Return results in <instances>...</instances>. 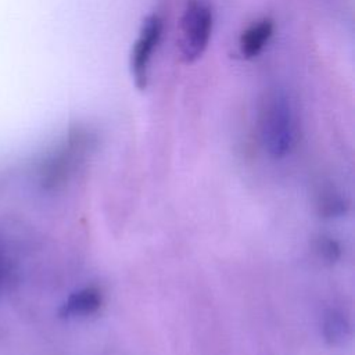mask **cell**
<instances>
[{
	"label": "cell",
	"mask_w": 355,
	"mask_h": 355,
	"mask_svg": "<svg viewBox=\"0 0 355 355\" xmlns=\"http://www.w3.org/2000/svg\"><path fill=\"white\" fill-rule=\"evenodd\" d=\"M259 125L268 153L275 158L284 157L295 140V122L291 103L283 92L266 93L261 104Z\"/></svg>",
	"instance_id": "obj_1"
},
{
	"label": "cell",
	"mask_w": 355,
	"mask_h": 355,
	"mask_svg": "<svg viewBox=\"0 0 355 355\" xmlns=\"http://www.w3.org/2000/svg\"><path fill=\"white\" fill-rule=\"evenodd\" d=\"M212 31V10L205 0H187L180 24V54L193 62L208 46Z\"/></svg>",
	"instance_id": "obj_2"
},
{
	"label": "cell",
	"mask_w": 355,
	"mask_h": 355,
	"mask_svg": "<svg viewBox=\"0 0 355 355\" xmlns=\"http://www.w3.org/2000/svg\"><path fill=\"white\" fill-rule=\"evenodd\" d=\"M90 139L86 132H75L69 136L65 146L54 154L43 166L42 183L47 189H54L62 184L71 172L75 169L76 164L86 153Z\"/></svg>",
	"instance_id": "obj_3"
},
{
	"label": "cell",
	"mask_w": 355,
	"mask_h": 355,
	"mask_svg": "<svg viewBox=\"0 0 355 355\" xmlns=\"http://www.w3.org/2000/svg\"><path fill=\"white\" fill-rule=\"evenodd\" d=\"M162 32V21L158 15H150L143 22L139 37L132 49L130 68L135 83L139 89H144L148 78V65L153 53L159 42Z\"/></svg>",
	"instance_id": "obj_4"
},
{
	"label": "cell",
	"mask_w": 355,
	"mask_h": 355,
	"mask_svg": "<svg viewBox=\"0 0 355 355\" xmlns=\"http://www.w3.org/2000/svg\"><path fill=\"white\" fill-rule=\"evenodd\" d=\"M273 33V22L263 18L247 28L240 36V51L244 57L252 58L258 55Z\"/></svg>",
	"instance_id": "obj_5"
},
{
	"label": "cell",
	"mask_w": 355,
	"mask_h": 355,
	"mask_svg": "<svg viewBox=\"0 0 355 355\" xmlns=\"http://www.w3.org/2000/svg\"><path fill=\"white\" fill-rule=\"evenodd\" d=\"M101 306V293L94 287H86L73 293L62 305V316H86Z\"/></svg>",
	"instance_id": "obj_6"
},
{
	"label": "cell",
	"mask_w": 355,
	"mask_h": 355,
	"mask_svg": "<svg viewBox=\"0 0 355 355\" xmlns=\"http://www.w3.org/2000/svg\"><path fill=\"white\" fill-rule=\"evenodd\" d=\"M349 334L347 319L338 312H329L323 319V336L330 344H343Z\"/></svg>",
	"instance_id": "obj_7"
},
{
	"label": "cell",
	"mask_w": 355,
	"mask_h": 355,
	"mask_svg": "<svg viewBox=\"0 0 355 355\" xmlns=\"http://www.w3.org/2000/svg\"><path fill=\"white\" fill-rule=\"evenodd\" d=\"M320 211L326 216H338L345 212V202L338 196L330 194L322 201Z\"/></svg>",
	"instance_id": "obj_8"
},
{
	"label": "cell",
	"mask_w": 355,
	"mask_h": 355,
	"mask_svg": "<svg viewBox=\"0 0 355 355\" xmlns=\"http://www.w3.org/2000/svg\"><path fill=\"white\" fill-rule=\"evenodd\" d=\"M316 250L327 261H336L340 257V247L330 237H320L318 241Z\"/></svg>",
	"instance_id": "obj_9"
},
{
	"label": "cell",
	"mask_w": 355,
	"mask_h": 355,
	"mask_svg": "<svg viewBox=\"0 0 355 355\" xmlns=\"http://www.w3.org/2000/svg\"><path fill=\"white\" fill-rule=\"evenodd\" d=\"M4 270H6V268H4V261H3V258L0 257V280H1V277L4 276Z\"/></svg>",
	"instance_id": "obj_10"
}]
</instances>
